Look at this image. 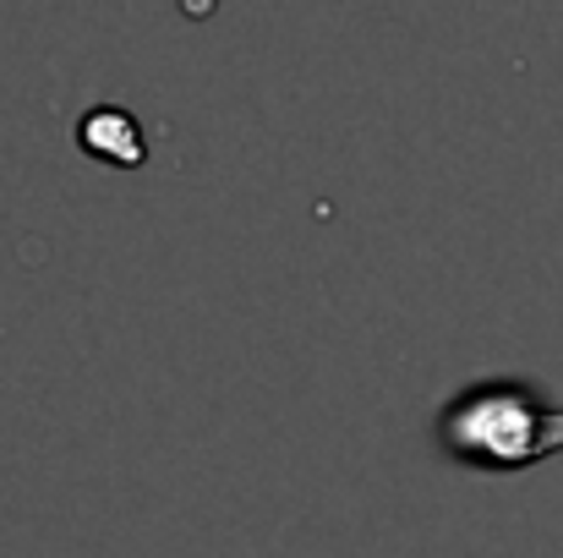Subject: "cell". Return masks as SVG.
<instances>
[{"label":"cell","instance_id":"1","mask_svg":"<svg viewBox=\"0 0 563 558\" xmlns=\"http://www.w3.org/2000/svg\"><path fill=\"white\" fill-rule=\"evenodd\" d=\"M438 444L476 471H526L563 455V405H542L531 383L487 378L438 411Z\"/></svg>","mask_w":563,"mask_h":558},{"label":"cell","instance_id":"2","mask_svg":"<svg viewBox=\"0 0 563 558\" xmlns=\"http://www.w3.org/2000/svg\"><path fill=\"white\" fill-rule=\"evenodd\" d=\"M77 149L99 165H115V171H137L148 165V138H143V121L126 110V105H93L82 110L77 121Z\"/></svg>","mask_w":563,"mask_h":558}]
</instances>
